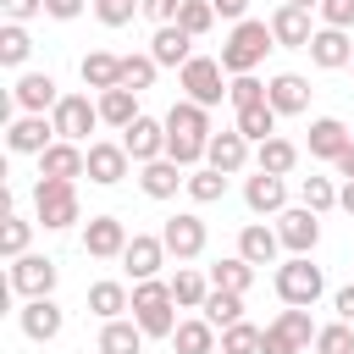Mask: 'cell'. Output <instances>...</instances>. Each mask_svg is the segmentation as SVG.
Instances as JSON below:
<instances>
[{
  "label": "cell",
  "instance_id": "6da1fadb",
  "mask_svg": "<svg viewBox=\"0 0 354 354\" xmlns=\"http://www.w3.org/2000/svg\"><path fill=\"white\" fill-rule=\"evenodd\" d=\"M266 50H277L271 22H254V17H249V22H238V28H232V39L221 44V55H216V61H221V72H227V77H249V72L266 61Z\"/></svg>",
  "mask_w": 354,
  "mask_h": 354
},
{
  "label": "cell",
  "instance_id": "7a4b0ae2",
  "mask_svg": "<svg viewBox=\"0 0 354 354\" xmlns=\"http://www.w3.org/2000/svg\"><path fill=\"white\" fill-rule=\"evenodd\" d=\"M171 282H133V321L144 326V337H171L177 332V310H171Z\"/></svg>",
  "mask_w": 354,
  "mask_h": 354
},
{
  "label": "cell",
  "instance_id": "3957f363",
  "mask_svg": "<svg viewBox=\"0 0 354 354\" xmlns=\"http://www.w3.org/2000/svg\"><path fill=\"white\" fill-rule=\"evenodd\" d=\"M33 216H39L44 232L72 227V221L83 216V210H77V183H66V177H39V183H33Z\"/></svg>",
  "mask_w": 354,
  "mask_h": 354
},
{
  "label": "cell",
  "instance_id": "277c9868",
  "mask_svg": "<svg viewBox=\"0 0 354 354\" xmlns=\"http://www.w3.org/2000/svg\"><path fill=\"white\" fill-rule=\"evenodd\" d=\"M321 293H326V277H321V266H310V254H288V260L277 266V299H282V304L310 310Z\"/></svg>",
  "mask_w": 354,
  "mask_h": 354
},
{
  "label": "cell",
  "instance_id": "5b68a950",
  "mask_svg": "<svg viewBox=\"0 0 354 354\" xmlns=\"http://www.w3.org/2000/svg\"><path fill=\"white\" fill-rule=\"evenodd\" d=\"M177 83H183V94H188L194 105H205V111L227 100V72H221L216 55H194V61L177 72Z\"/></svg>",
  "mask_w": 354,
  "mask_h": 354
},
{
  "label": "cell",
  "instance_id": "8992f818",
  "mask_svg": "<svg viewBox=\"0 0 354 354\" xmlns=\"http://www.w3.org/2000/svg\"><path fill=\"white\" fill-rule=\"evenodd\" d=\"M50 122H55V138L83 144V138L100 127V100H88V94H61V105L50 111Z\"/></svg>",
  "mask_w": 354,
  "mask_h": 354
},
{
  "label": "cell",
  "instance_id": "52a82bcc",
  "mask_svg": "<svg viewBox=\"0 0 354 354\" xmlns=\"http://www.w3.org/2000/svg\"><path fill=\"white\" fill-rule=\"evenodd\" d=\"M11 293H22V299H50L55 293V282H61V266L50 260V254H22V260H11Z\"/></svg>",
  "mask_w": 354,
  "mask_h": 354
},
{
  "label": "cell",
  "instance_id": "ba28073f",
  "mask_svg": "<svg viewBox=\"0 0 354 354\" xmlns=\"http://www.w3.org/2000/svg\"><path fill=\"white\" fill-rule=\"evenodd\" d=\"M205 221L194 216V210H177V216H166V227H160V243H166V254L171 260H199L205 254Z\"/></svg>",
  "mask_w": 354,
  "mask_h": 354
},
{
  "label": "cell",
  "instance_id": "9c48e42d",
  "mask_svg": "<svg viewBox=\"0 0 354 354\" xmlns=\"http://www.w3.org/2000/svg\"><path fill=\"white\" fill-rule=\"evenodd\" d=\"M127 227H122V216H88V227H83V254H94V260H122L127 254Z\"/></svg>",
  "mask_w": 354,
  "mask_h": 354
},
{
  "label": "cell",
  "instance_id": "30bf717a",
  "mask_svg": "<svg viewBox=\"0 0 354 354\" xmlns=\"http://www.w3.org/2000/svg\"><path fill=\"white\" fill-rule=\"evenodd\" d=\"M11 100H17V111H22V116H50V111L61 105V88H55V77H50V72H22V77H17V88H11Z\"/></svg>",
  "mask_w": 354,
  "mask_h": 354
},
{
  "label": "cell",
  "instance_id": "8fae6325",
  "mask_svg": "<svg viewBox=\"0 0 354 354\" xmlns=\"http://www.w3.org/2000/svg\"><path fill=\"white\" fill-rule=\"evenodd\" d=\"M122 149L133 155V166L166 160V122H155V116H138L133 127H122Z\"/></svg>",
  "mask_w": 354,
  "mask_h": 354
},
{
  "label": "cell",
  "instance_id": "7c38bea8",
  "mask_svg": "<svg viewBox=\"0 0 354 354\" xmlns=\"http://www.w3.org/2000/svg\"><path fill=\"white\" fill-rule=\"evenodd\" d=\"M17 326H22V337H33V343H50V337H61V326H66V310H61L55 299H22V310H17Z\"/></svg>",
  "mask_w": 354,
  "mask_h": 354
},
{
  "label": "cell",
  "instance_id": "4fadbf2b",
  "mask_svg": "<svg viewBox=\"0 0 354 354\" xmlns=\"http://www.w3.org/2000/svg\"><path fill=\"white\" fill-rule=\"evenodd\" d=\"M277 238H282L288 254H310V249L321 243V216L304 210V205H299V210H282V216H277Z\"/></svg>",
  "mask_w": 354,
  "mask_h": 354
},
{
  "label": "cell",
  "instance_id": "5bb4252c",
  "mask_svg": "<svg viewBox=\"0 0 354 354\" xmlns=\"http://www.w3.org/2000/svg\"><path fill=\"white\" fill-rule=\"evenodd\" d=\"M127 166H133V155L122 149V138H116V144H111V138L88 144V183H100V188H116V183L127 177Z\"/></svg>",
  "mask_w": 354,
  "mask_h": 354
},
{
  "label": "cell",
  "instance_id": "9a60e30c",
  "mask_svg": "<svg viewBox=\"0 0 354 354\" xmlns=\"http://www.w3.org/2000/svg\"><path fill=\"white\" fill-rule=\"evenodd\" d=\"M122 266H127V277H133V282H155V271L166 266V243H160V232H133V243H127Z\"/></svg>",
  "mask_w": 354,
  "mask_h": 354
},
{
  "label": "cell",
  "instance_id": "2e32d148",
  "mask_svg": "<svg viewBox=\"0 0 354 354\" xmlns=\"http://www.w3.org/2000/svg\"><path fill=\"white\" fill-rule=\"evenodd\" d=\"M6 144H11V155H44L55 144V122L50 116H17L6 127Z\"/></svg>",
  "mask_w": 354,
  "mask_h": 354
},
{
  "label": "cell",
  "instance_id": "e0dca14e",
  "mask_svg": "<svg viewBox=\"0 0 354 354\" xmlns=\"http://www.w3.org/2000/svg\"><path fill=\"white\" fill-rule=\"evenodd\" d=\"M39 177H66V183L88 177V149H83V144H66V138H55V144L39 155Z\"/></svg>",
  "mask_w": 354,
  "mask_h": 354
},
{
  "label": "cell",
  "instance_id": "ac0fdd59",
  "mask_svg": "<svg viewBox=\"0 0 354 354\" xmlns=\"http://www.w3.org/2000/svg\"><path fill=\"white\" fill-rule=\"evenodd\" d=\"M243 205L254 216H282L288 210V177H271V171H254L243 183Z\"/></svg>",
  "mask_w": 354,
  "mask_h": 354
},
{
  "label": "cell",
  "instance_id": "d6986e66",
  "mask_svg": "<svg viewBox=\"0 0 354 354\" xmlns=\"http://www.w3.org/2000/svg\"><path fill=\"white\" fill-rule=\"evenodd\" d=\"M310 61H315L321 72H343V66H354V39H348L343 28H315Z\"/></svg>",
  "mask_w": 354,
  "mask_h": 354
},
{
  "label": "cell",
  "instance_id": "ffe728a7",
  "mask_svg": "<svg viewBox=\"0 0 354 354\" xmlns=\"http://www.w3.org/2000/svg\"><path fill=\"white\" fill-rule=\"evenodd\" d=\"M271 39H277V50H310V39H315L310 11H299V6H277V11H271Z\"/></svg>",
  "mask_w": 354,
  "mask_h": 354
},
{
  "label": "cell",
  "instance_id": "44dd1931",
  "mask_svg": "<svg viewBox=\"0 0 354 354\" xmlns=\"http://www.w3.org/2000/svg\"><path fill=\"white\" fill-rule=\"evenodd\" d=\"M205 166H216V171H227V177H238V171L249 166V138H243L238 127H227V133H210V149H205Z\"/></svg>",
  "mask_w": 354,
  "mask_h": 354
},
{
  "label": "cell",
  "instance_id": "7402d4cb",
  "mask_svg": "<svg viewBox=\"0 0 354 354\" xmlns=\"http://www.w3.org/2000/svg\"><path fill=\"white\" fill-rule=\"evenodd\" d=\"M266 100H271L277 116H299V111H310V83H304L299 72H277V77L266 83Z\"/></svg>",
  "mask_w": 354,
  "mask_h": 354
},
{
  "label": "cell",
  "instance_id": "603a6c76",
  "mask_svg": "<svg viewBox=\"0 0 354 354\" xmlns=\"http://www.w3.org/2000/svg\"><path fill=\"white\" fill-rule=\"evenodd\" d=\"M149 55H155V66H177V72H183V66L194 61V39H188L177 22H171V28H155V39H149Z\"/></svg>",
  "mask_w": 354,
  "mask_h": 354
},
{
  "label": "cell",
  "instance_id": "cb8c5ba5",
  "mask_svg": "<svg viewBox=\"0 0 354 354\" xmlns=\"http://www.w3.org/2000/svg\"><path fill=\"white\" fill-rule=\"evenodd\" d=\"M348 144H354V133H348L337 116H315V122H310V155H315V160H337Z\"/></svg>",
  "mask_w": 354,
  "mask_h": 354
},
{
  "label": "cell",
  "instance_id": "d4e9b609",
  "mask_svg": "<svg viewBox=\"0 0 354 354\" xmlns=\"http://www.w3.org/2000/svg\"><path fill=\"white\" fill-rule=\"evenodd\" d=\"M166 133H171V138H205V144H210V111L194 105V100H177V105L166 111Z\"/></svg>",
  "mask_w": 354,
  "mask_h": 354
},
{
  "label": "cell",
  "instance_id": "484cf974",
  "mask_svg": "<svg viewBox=\"0 0 354 354\" xmlns=\"http://www.w3.org/2000/svg\"><path fill=\"white\" fill-rule=\"evenodd\" d=\"M138 188L149 199H171L177 188H188V177H183L177 160H149V166H138Z\"/></svg>",
  "mask_w": 354,
  "mask_h": 354
},
{
  "label": "cell",
  "instance_id": "4316f807",
  "mask_svg": "<svg viewBox=\"0 0 354 354\" xmlns=\"http://www.w3.org/2000/svg\"><path fill=\"white\" fill-rule=\"evenodd\" d=\"M277 249H282V238H277V227H266V221H249V227L238 232V254H243L249 266H271Z\"/></svg>",
  "mask_w": 354,
  "mask_h": 354
},
{
  "label": "cell",
  "instance_id": "83f0119b",
  "mask_svg": "<svg viewBox=\"0 0 354 354\" xmlns=\"http://www.w3.org/2000/svg\"><path fill=\"white\" fill-rule=\"evenodd\" d=\"M77 72H83V83H88L94 94H105V88H122V55H105V50H88Z\"/></svg>",
  "mask_w": 354,
  "mask_h": 354
},
{
  "label": "cell",
  "instance_id": "f1b7e54d",
  "mask_svg": "<svg viewBox=\"0 0 354 354\" xmlns=\"http://www.w3.org/2000/svg\"><path fill=\"white\" fill-rule=\"evenodd\" d=\"M293 166H299V144H293V138H266V144H254V171L288 177Z\"/></svg>",
  "mask_w": 354,
  "mask_h": 354
},
{
  "label": "cell",
  "instance_id": "f546056e",
  "mask_svg": "<svg viewBox=\"0 0 354 354\" xmlns=\"http://www.w3.org/2000/svg\"><path fill=\"white\" fill-rule=\"evenodd\" d=\"M122 310H133V293L122 288V282H94L88 288V315H100V321H122Z\"/></svg>",
  "mask_w": 354,
  "mask_h": 354
},
{
  "label": "cell",
  "instance_id": "4dcf8cb0",
  "mask_svg": "<svg viewBox=\"0 0 354 354\" xmlns=\"http://www.w3.org/2000/svg\"><path fill=\"white\" fill-rule=\"evenodd\" d=\"M100 354H144V326L138 321H105L100 326Z\"/></svg>",
  "mask_w": 354,
  "mask_h": 354
},
{
  "label": "cell",
  "instance_id": "1f68e13d",
  "mask_svg": "<svg viewBox=\"0 0 354 354\" xmlns=\"http://www.w3.org/2000/svg\"><path fill=\"white\" fill-rule=\"evenodd\" d=\"M144 111H138V94L133 88H105L100 94V122L105 127H133Z\"/></svg>",
  "mask_w": 354,
  "mask_h": 354
},
{
  "label": "cell",
  "instance_id": "d6a6232c",
  "mask_svg": "<svg viewBox=\"0 0 354 354\" xmlns=\"http://www.w3.org/2000/svg\"><path fill=\"white\" fill-rule=\"evenodd\" d=\"M171 348H177V354H216V326H210L205 315H194V321H177V332H171Z\"/></svg>",
  "mask_w": 354,
  "mask_h": 354
},
{
  "label": "cell",
  "instance_id": "836d02e7",
  "mask_svg": "<svg viewBox=\"0 0 354 354\" xmlns=\"http://www.w3.org/2000/svg\"><path fill=\"white\" fill-rule=\"evenodd\" d=\"M249 282H254V266L243 254H227L210 266V288H221V293H249Z\"/></svg>",
  "mask_w": 354,
  "mask_h": 354
},
{
  "label": "cell",
  "instance_id": "e575fe53",
  "mask_svg": "<svg viewBox=\"0 0 354 354\" xmlns=\"http://www.w3.org/2000/svg\"><path fill=\"white\" fill-rule=\"evenodd\" d=\"M232 127H238L249 144H266V138H277V111H271V100H266V105H249V111H238V116H232Z\"/></svg>",
  "mask_w": 354,
  "mask_h": 354
},
{
  "label": "cell",
  "instance_id": "d590c367",
  "mask_svg": "<svg viewBox=\"0 0 354 354\" xmlns=\"http://www.w3.org/2000/svg\"><path fill=\"white\" fill-rule=\"evenodd\" d=\"M171 299H177L183 310H205V299H210V277H199L194 266H183V271L171 277Z\"/></svg>",
  "mask_w": 354,
  "mask_h": 354
},
{
  "label": "cell",
  "instance_id": "8d00e7d4",
  "mask_svg": "<svg viewBox=\"0 0 354 354\" xmlns=\"http://www.w3.org/2000/svg\"><path fill=\"white\" fill-rule=\"evenodd\" d=\"M205 321L210 326H238L243 321V293H221V288H210V299H205Z\"/></svg>",
  "mask_w": 354,
  "mask_h": 354
},
{
  "label": "cell",
  "instance_id": "74e56055",
  "mask_svg": "<svg viewBox=\"0 0 354 354\" xmlns=\"http://www.w3.org/2000/svg\"><path fill=\"white\" fill-rule=\"evenodd\" d=\"M221 194H227V171H216V166L188 171V199H194V205H216Z\"/></svg>",
  "mask_w": 354,
  "mask_h": 354
},
{
  "label": "cell",
  "instance_id": "f35d334b",
  "mask_svg": "<svg viewBox=\"0 0 354 354\" xmlns=\"http://www.w3.org/2000/svg\"><path fill=\"white\" fill-rule=\"evenodd\" d=\"M28 238H33V221H28V216H17V210H6V227H0V254H6V260H22V254H28Z\"/></svg>",
  "mask_w": 354,
  "mask_h": 354
},
{
  "label": "cell",
  "instance_id": "ab89813d",
  "mask_svg": "<svg viewBox=\"0 0 354 354\" xmlns=\"http://www.w3.org/2000/svg\"><path fill=\"white\" fill-rule=\"evenodd\" d=\"M177 28H183L188 39L210 33V28H216V6H210V0H183V11H177Z\"/></svg>",
  "mask_w": 354,
  "mask_h": 354
},
{
  "label": "cell",
  "instance_id": "60d3db41",
  "mask_svg": "<svg viewBox=\"0 0 354 354\" xmlns=\"http://www.w3.org/2000/svg\"><path fill=\"white\" fill-rule=\"evenodd\" d=\"M155 72H160V66H155V55H149V50H144V55H122V88L144 94V88L155 83Z\"/></svg>",
  "mask_w": 354,
  "mask_h": 354
},
{
  "label": "cell",
  "instance_id": "b9f144b4",
  "mask_svg": "<svg viewBox=\"0 0 354 354\" xmlns=\"http://www.w3.org/2000/svg\"><path fill=\"white\" fill-rule=\"evenodd\" d=\"M28 50H33L28 28H22V22H6V28H0V61H6V66H22Z\"/></svg>",
  "mask_w": 354,
  "mask_h": 354
},
{
  "label": "cell",
  "instance_id": "7bdbcfd3",
  "mask_svg": "<svg viewBox=\"0 0 354 354\" xmlns=\"http://www.w3.org/2000/svg\"><path fill=\"white\" fill-rule=\"evenodd\" d=\"M299 199H304V210L326 216V210L337 205V188H332V177H304V183H299Z\"/></svg>",
  "mask_w": 354,
  "mask_h": 354
},
{
  "label": "cell",
  "instance_id": "ee69618b",
  "mask_svg": "<svg viewBox=\"0 0 354 354\" xmlns=\"http://www.w3.org/2000/svg\"><path fill=\"white\" fill-rule=\"evenodd\" d=\"M277 326H282V332H288V337H293L299 348H310V343H315V332H321V326L310 321V310H293V304H288V310L277 315Z\"/></svg>",
  "mask_w": 354,
  "mask_h": 354
},
{
  "label": "cell",
  "instance_id": "f6af8a7d",
  "mask_svg": "<svg viewBox=\"0 0 354 354\" xmlns=\"http://www.w3.org/2000/svg\"><path fill=\"white\" fill-rule=\"evenodd\" d=\"M315 354H354V326L348 321H332L315 332Z\"/></svg>",
  "mask_w": 354,
  "mask_h": 354
},
{
  "label": "cell",
  "instance_id": "bcb514c9",
  "mask_svg": "<svg viewBox=\"0 0 354 354\" xmlns=\"http://www.w3.org/2000/svg\"><path fill=\"white\" fill-rule=\"evenodd\" d=\"M227 100H232V111H249V105H266V83L249 72V77H232L227 83Z\"/></svg>",
  "mask_w": 354,
  "mask_h": 354
},
{
  "label": "cell",
  "instance_id": "7dc6e473",
  "mask_svg": "<svg viewBox=\"0 0 354 354\" xmlns=\"http://www.w3.org/2000/svg\"><path fill=\"white\" fill-rule=\"evenodd\" d=\"M221 354H260V326H249V321L227 326L221 332Z\"/></svg>",
  "mask_w": 354,
  "mask_h": 354
},
{
  "label": "cell",
  "instance_id": "c3c4849f",
  "mask_svg": "<svg viewBox=\"0 0 354 354\" xmlns=\"http://www.w3.org/2000/svg\"><path fill=\"white\" fill-rule=\"evenodd\" d=\"M138 11H144V0H94V17H100L105 28H127Z\"/></svg>",
  "mask_w": 354,
  "mask_h": 354
},
{
  "label": "cell",
  "instance_id": "681fc988",
  "mask_svg": "<svg viewBox=\"0 0 354 354\" xmlns=\"http://www.w3.org/2000/svg\"><path fill=\"white\" fill-rule=\"evenodd\" d=\"M315 11H321V28H343V33L354 28V0H321Z\"/></svg>",
  "mask_w": 354,
  "mask_h": 354
},
{
  "label": "cell",
  "instance_id": "f907efd6",
  "mask_svg": "<svg viewBox=\"0 0 354 354\" xmlns=\"http://www.w3.org/2000/svg\"><path fill=\"white\" fill-rule=\"evenodd\" d=\"M260 354H304V348H299V343H293V337H288V332L271 321V326L260 332Z\"/></svg>",
  "mask_w": 354,
  "mask_h": 354
},
{
  "label": "cell",
  "instance_id": "816d5d0a",
  "mask_svg": "<svg viewBox=\"0 0 354 354\" xmlns=\"http://www.w3.org/2000/svg\"><path fill=\"white\" fill-rule=\"evenodd\" d=\"M177 11H183V0H144V17H149L155 28H171Z\"/></svg>",
  "mask_w": 354,
  "mask_h": 354
},
{
  "label": "cell",
  "instance_id": "f5cc1de1",
  "mask_svg": "<svg viewBox=\"0 0 354 354\" xmlns=\"http://www.w3.org/2000/svg\"><path fill=\"white\" fill-rule=\"evenodd\" d=\"M0 11H6V22H28L44 11V0H0Z\"/></svg>",
  "mask_w": 354,
  "mask_h": 354
},
{
  "label": "cell",
  "instance_id": "db71d44e",
  "mask_svg": "<svg viewBox=\"0 0 354 354\" xmlns=\"http://www.w3.org/2000/svg\"><path fill=\"white\" fill-rule=\"evenodd\" d=\"M83 6H88V0H44V17H55V22H72V17H83Z\"/></svg>",
  "mask_w": 354,
  "mask_h": 354
},
{
  "label": "cell",
  "instance_id": "11a10c76",
  "mask_svg": "<svg viewBox=\"0 0 354 354\" xmlns=\"http://www.w3.org/2000/svg\"><path fill=\"white\" fill-rule=\"evenodd\" d=\"M216 6V17H227V22H249V0H210Z\"/></svg>",
  "mask_w": 354,
  "mask_h": 354
},
{
  "label": "cell",
  "instance_id": "9f6ffc18",
  "mask_svg": "<svg viewBox=\"0 0 354 354\" xmlns=\"http://www.w3.org/2000/svg\"><path fill=\"white\" fill-rule=\"evenodd\" d=\"M332 310H337V321H348V326H354V282L332 293Z\"/></svg>",
  "mask_w": 354,
  "mask_h": 354
},
{
  "label": "cell",
  "instance_id": "6f0895ef",
  "mask_svg": "<svg viewBox=\"0 0 354 354\" xmlns=\"http://www.w3.org/2000/svg\"><path fill=\"white\" fill-rule=\"evenodd\" d=\"M332 166H337V177H348V183H354V144H348V149H343Z\"/></svg>",
  "mask_w": 354,
  "mask_h": 354
},
{
  "label": "cell",
  "instance_id": "680465c9",
  "mask_svg": "<svg viewBox=\"0 0 354 354\" xmlns=\"http://www.w3.org/2000/svg\"><path fill=\"white\" fill-rule=\"evenodd\" d=\"M337 205H343V210L354 216V183H343V188H337Z\"/></svg>",
  "mask_w": 354,
  "mask_h": 354
},
{
  "label": "cell",
  "instance_id": "91938a15",
  "mask_svg": "<svg viewBox=\"0 0 354 354\" xmlns=\"http://www.w3.org/2000/svg\"><path fill=\"white\" fill-rule=\"evenodd\" d=\"M282 6H299V11H315L321 0H282Z\"/></svg>",
  "mask_w": 354,
  "mask_h": 354
}]
</instances>
